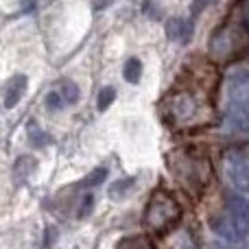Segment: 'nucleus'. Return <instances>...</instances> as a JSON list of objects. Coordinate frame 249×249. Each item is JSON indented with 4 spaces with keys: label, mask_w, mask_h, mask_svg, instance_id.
I'll return each instance as SVG.
<instances>
[{
    "label": "nucleus",
    "mask_w": 249,
    "mask_h": 249,
    "mask_svg": "<svg viewBox=\"0 0 249 249\" xmlns=\"http://www.w3.org/2000/svg\"><path fill=\"white\" fill-rule=\"evenodd\" d=\"M133 188V179H123V181H116V184L109 188V197H114V199H118V197H123L127 190H131Z\"/></svg>",
    "instance_id": "dca6fc26"
},
{
    "label": "nucleus",
    "mask_w": 249,
    "mask_h": 249,
    "mask_svg": "<svg viewBox=\"0 0 249 249\" xmlns=\"http://www.w3.org/2000/svg\"><path fill=\"white\" fill-rule=\"evenodd\" d=\"M59 96L61 101H64V107L66 105H74L79 101V96H81V92H79V86L72 81H64L59 88Z\"/></svg>",
    "instance_id": "9b49d317"
},
{
    "label": "nucleus",
    "mask_w": 249,
    "mask_h": 249,
    "mask_svg": "<svg viewBox=\"0 0 249 249\" xmlns=\"http://www.w3.org/2000/svg\"><path fill=\"white\" fill-rule=\"evenodd\" d=\"M225 175L238 193H249V160L243 151H228L223 160Z\"/></svg>",
    "instance_id": "f03ea898"
},
{
    "label": "nucleus",
    "mask_w": 249,
    "mask_h": 249,
    "mask_svg": "<svg viewBox=\"0 0 249 249\" xmlns=\"http://www.w3.org/2000/svg\"><path fill=\"white\" fill-rule=\"evenodd\" d=\"M112 2H114V0H92V4H94L96 11H103V9H107Z\"/></svg>",
    "instance_id": "6ab92c4d"
},
{
    "label": "nucleus",
    "mask_w": 249,
    "mask_h": 249,
    "mask_svg": "<svg viewBox=\"0 0 249 249\" xmlns=\"http://www.w3.org/2000/svg\"><path fill=\"white\" fill-rule=\"evenodd\" d=\"M225 131L230 136L249 138V101L238 96L230 101L228 114H225Z\"/></svg>",
    "instance_id": "7ed1b4c3"
},
{
    "label": "nucleus",
    "mask_w": 249,
    "mask_h": 249,
    "mask_svg": "<svg viewBox=\"0 0 249 249\" xmlns=\"http://www.w3.org/2000/svg\"><path fill=\"white\" fill-rule=\"evenodd\" d=\"M26 81H29V79H26L24 74H16V77L9 79L7 90H4V107L11 109L20 103L22 94L26 92Z\"/></svg>",
    "instance_id": "423d86ee"
},
{
    "label": "nucleus",
    "mask_w": 249,
    "mask_h": 249,
    "mask_svg": "<svg viewBox=\"0 0 249 249\" xmlns=\"http://www.w3.org/2000/svg\"><path fill=\"white\" fill-rule=\"evenodd\" d=\"M171 114L175 118H190L195 114V101L190 94H177L171 101Z\"/></svg>",
    "instance_id": "1a4fd4ad"
},
{
    "label": "nucleus",
    "mask_w": 249,
    "mask_h": 249,
    "mask_svg": "<svg viewBox=\"0 0 249 249\" xmlns=\"http://www.w3.org/2000/svg\"><path fill=\"white\" fill-rule=\"evenodd\" d=\"M247 24H249V11H247Z\"/></svg>",
    "instance_id": "412c9836"
},
{
    "label": "nucleus",
    "mask_w": 249,
    "mask_h": 249,
    "mask_svg": "<svg viewBox=\"0 0 249 249\" xmlns=\"http://www.w3.org/2000/svg\"><path fill=\"white\" fill-rule=\"evenodd\" d=\"M208 2H210V0H195V2H193V13H195V16H197L199 11H203Z\"/></svg>",
    "instance_id": "aec40b11"
},
{
    "label": "nucleus",
    "mask_w": 249,
    "mask_h": 249,
    "mask_svg": "<svg viewBox=\"0 0 249 249\" xmlns=\"http://www.w3.org/2000/svg\"><path fill=\"white\" fill-rule=\"evenodd\" d=\"M26 138H29L31 146H35V149H39V146H44V144H48V142H51V140H48V136H46V131H42V129H39L35 123L29 124Z\"/></svg>",
    "instance_id": "f8f14e48"
},
{
    "label": "nucleus",
    "mask_w": 249,
    "mask_h": 249,
    "mask_svg": "<svg viewBox=\"0 0 249 249\" xmlns=\"http://www.w3.org/2000/svg\"><path fill=\"white\" fill-rule=\"evenodd\" d=\"M44 103H46V107H48V109H53V112H57V109L64 107V101H61L59 92H51V94H48L46 99H44Z\"/></svg>",
    "instance_id": "a211bd4d"
},
{
    "label": "nucleus",
    "mask_w": 249,
    "mask_h": 249,
    "mask_svg": "<svg viewBox=\"0 0 249 249\" xmlns=\"http://www.w3.org/2000/svg\"><path fill=\"white\" fill-rule=\"evenodd\" d=\"M35 168H37L35 158H31V155L18 158L16 164H13V179H16V184H24V181L35 173Z\"/></svg>",
    "instance_id": "6e6552de"
},
{
    "label": "nucleus",
    "mask_w": 249,
    "mask_h": 249,
    "mask_svg": "<svg viewBox=\"0 0 249 249\" xmlns=\"http://www.w3.org/2000/svg\"><path fill=\"white\" fill-rule=\"evenodd\" d=\"M123 77L127 83H140V77H142L140 59H136V57L127 59V64H124V68H123Z\"/></svg>",
    "instance_id": "9d476101"
},
{
    "label": "nucleus",
    "mask_w": 249,
    "mask_h": 249,
    "mask_svg": "<svg viewBox=\"0 0 249 249\" xmlns=\"http://www.w3.org/2000/svg\"><path fill=\"white\" fill-rule=\"evenodd\" d=\"M228 210H230V219L234 221V225L245 236H249V199H245L243 195H232L228 199Z\"/></svg>",
    "instance_id": "20e7f679"
},
{
    "label": "nucleus",
    "mask_w": 249,
    "mask_h": 249,
    "mask_svg": "<svg viewBox=\"0 0 249 249\" xmlns=\"http://www.w3.org/2000/svg\"><path fill=\"white\" fill-rule=\"evenodd\" d=\"M181 219V208L164 190H155L144 212V225L155 234L171 232Z\"/></svg>",
    "instance_id": "f257e3e1"
},
{
    "label": "nucleus",
    "mask_w": 249,
    "mask_h": 249,
    "mask_svg": "<svg viewBox=\"0 0 249 249\" xmlns=\"http://www.w3.org/2000/svg\"><path fill=\"white\" fill-rule=\"evenodd\" d=\"M92 208H94V197H92V195H86L83 201H81V206H79V210H77V219H86V216H90Z\"/></svg>",
    "instance_id": "f3484780"
},
{
    "label": "nucleus",
    "mask_w": 249,
    "mask_h": 249,
    "mask_svg": "<svg viewBox=\"0 0 249 249\" xmlns=\"http://www.w3.org/2000/svg\"><path fill=\"white\" fill-rule=\"evenodd\" d=\"M212 232L216 234L221 243H228V245H241L245 241V234L234 225V221L230 216H221V219L212 221Z\"/></svg>",
    "instance_id": "39448f33"
},
{
    "label": "nucleus",
    "mask_w": 249,
    "mask_h": 249,
    "mask_svg": "<svg viewBox=\"0 0 249 249\" xmlns=\"http://www.w3.org/2000/svg\"><path fill=\"white\" fill-rule=\"evenodd\" d=\"M107 179V168H103V166H99V168H94V171L90 173V175L83 179V188H92V186H99V184H103V181Z\"/></svg>",
    "instance_id": "ddd939ff"
},
{
    "label": "nucleus",
    "mask_w": 249,
    "mask_h": 249,
    "mask_svg": "<svg viewBox=\"0 0 249 249\" xmlns=\"http://www.w3.org/2000/svg\"><path fill=\"white\" fill-rule=\"evenodd\" d=\"M166 35L175 42H190L193 37V22L181 20V18H173L166 22Z\"/></svg>",
    "instance_id": "0eeeda50"
},
{
    "label": "nucleus",
    "mask_w": 249,
    "mask_h": 249,
    "mask_svg": "<svg viewBox=\"0 0 249 249\" xmlns=\"http://www.w3.org/2000/svg\"><path fill=\"white\" fill-rule=\"evenodd\" d=\"M114 99H116V90H114V88H103V90L99 92V101H96L99 112H105V109L114 103Z\"/></svg>",
    "instance_id": "4468645a"
},
{
    "label": "nucleus",
    "mask_w": 249,
    "mask_h": 249,
    "mask_svg": "<svg viewBox=\"0 0 249 249\" xmlns=\"http://www.w3.org/2000/svg\"><path fill=\"white\" fill-rule=\"evenodd\" d=\"M121 249H153V245H151L146 238L142 236H133V238H127V241L121 243Z\"/></svg>",
    "instance_id": "2eb2a0df"
}]
</instances>
